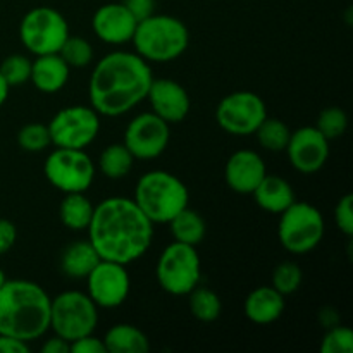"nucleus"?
Segmentation results:
<instances>
[{
    "instance_id": "nucleus-1",
    "label": "nucleus",
    "mask_w": 353,
    "mask_h": 353,
    "mask_svg": "<svg viewBox=\"0 0 353 353\" xmlns=\"http://www.w3.org/2000/svg\"><path fill=\"white\" fill-rule=\"evenodd\" d=\"M86 231L100 259L124 265L143 257L154 240V223L128 196L97 203Z\"/></svg>"
},
{
    "instance_id": "nucleus-2",
    "label": "nucleus",
    "mask_w": 353,
    "mask_h": 353,
    "mask_svg": "<svg viewBox=\"0 0 353 353\" xmlns=\"http://www.w3.org/2000/svg\"><path fill=\"white\" fill-rule=\"evenodd\" d=\"M152 69L137 52H110L100 59L88 83L90 105L105 117H119L147 99Z\"/></svg>"
},
{
    "instance_id": "nucleus-3",
    "label": "nucleus",
    "mask_w": 353,
    "mask_h": 353,
    "mask_svg": "<svg viewBox=\"0 0 353 353\" xmlns=\"http://www.w3.org/2000/svg\"><path fill=\"white\" fill-rule=\"evenodd\" d=\"M50 296L38 283L6 279L0 288V334L26 343L50 330Z\"/></svg>"
},
{
    "instance_id": "nucleus-4",
    "label": "nucleus",
    "mask_w": 353,
    "mask_h": 353,
    "mask_svg": "<svg viewBox=\"0 0 353 353\" xmlns=\"http://www.w3.org/2000/svg\"><path fill=\"white\" fill-rule=\"evenodd\" d=\"M131 41L134 52L147 62H171L186 52L190 31L178 17L154 12L138 21Z\"/></svg>"
},
{
    "instance_id": "nucleus-5",
    "label": "nucleus",
    "mask_w": 353,
    "mask_h": 353,
    "mask_svg": "<svg viewBox=\"0 0 353 353\" xmlns=\"http://www.w3.org/2000/svg\"><path fill=\"white\" fill-rule=\"evenodd\" d=\"M133 200L152 223L168 224L176 214L188 207L190 193L178 176L155 169L140 176Z\"/></svg>"
},
{
    "instance_id": "nucleus-6",
    "label": "nucleus",
    "mask_w": 353,
    "mask_h": 353,
    "mask_svg": "<svg viewBox=\"0 0 353 353\" xmlns=\"http://www.w3.org/2000/svg\"><path fill=\"white\" fill-rule=\"evenodd\" d=\"M278 240L286 252L303 255L316 250L324 238V217L317 207L309 202H293L279 214Z\"/></svg>"
},
{
    "instance_id": "nucleus-7",
    "label": "nucleus",
    "mask_w": 353,
    "mask_h": 353,
    "mask_svg": "<svg viewBox=\"0 0 353 353\" xmlns=\"http://www.w3.org/2000/svg\"><path fill=\"white\" fill-rule=\"evenodd\" d=\"M99 324V307L86 292L68 290L50 300V330L65 341L92 334Z\"/></svg>"
},
{
    "instance_id": "nucleus-8",
    "label": "nucleus",
    "mask_w": 353,
    "mask_h": 353,
    "mask_svg": "<svg viewBox=\"0 0 353 353\" xmlns=\"http://www.w3.org/2000/svg\"><path fill=\"white\" fill-rule=\"evenodd\" d=\"M157 283L165 293L186 296L202 281V262L196 247L172 241L162 250L155 268Z\"/></svg>"
},
{
    "instance_id": "nucleus-9",
    "label": "nucleus",
    "mask_w": 353,
    "mask_h": 353,
    "mask_svg": "<svg viewBox=\"0 0 353 353\" xmlns=\"http://www.w3.org/2000/svg\"><path fill=\"white\" fill-rule=\"evenodd\" d=\"M69 34L68 21L54 7H34L19 24L21 43L33 55L59 54Z\"/></svg>"
},
{
    "instance_id": "nucleus-10",
    "label": "nucleus",
    "mask_w": 353,
    "mask_h": 353,
    "mask_svg": "<svg viewBox=\"0 0 353 353\" xmlns=\"http://www.w3.org/2000/svg\"><path fill=\"white\" fill-rule=\"evenodd\" d=\"M95 172L92 157L76 148L55 147L43 164L47 181L62 193H86L95 181Z\"/></svg>"
},
{
    "instance_id": "nucleus-11",
    "label": "nucleus",
    "mask_w": 353,
    "mask_h": 353,
    "mask_svg": "<svg viewBox=\"0 0 353 353\" xmlns=\"http://www.w3.org/2000/svg\"><path fill=\"white\" fill-rule=\"evenodd\" d=\"M47 128L54 147L85 150L99 137L100 114L92 105H69L59 110Z\"/></svg>"
},
{
    "instance_id": "nucleus-12",
    "label": "nucleus",
    "mask_w": 353,
    "mask_h": 353,
    "mask_svg": "<svg viewBox=\"0 0 353 353\" xmlns=\"http://www.w3.org/2000/svg\"><path fill=\"white\" fill-rule=\"evenodd\" d=\"M268 117L265 102L254 92L240 90L224 97L216 109V121L233 137H250Z\"/></svg>"
},
{
    "instance_id": "nucleus-13",
    "label": "nucleus",
    "mask_w": 353,
    "mask_h": 353,
    "mask_svg": "<svg viewBox=\"0 0 353 353\" xmlns=\"http://www.w3.org/2000/svg\"><path fill=\"white\" fill-rule=\"evenodd\" d=\"M171 124L150 112H141L128 123L124 130V147L134 161H152L161 157L171 140Z\"/></svg>"
},
{
    "instance_id": "nucleus-14",
    "label": "nucleus",
    "mask_w": 353,
    "mask_h": 353,
    "mask_svg": "<svg viewBox=\"0 0 353 353\" xmlns=\"http://www.w3.org/2000/svg\"><path fill=\"white\" fill-rule=\"evenodd\" d=\"M86 295L99 309H116L128 300L131 292V278L126 265L103 261L86 276Z\"/></svg>"
},
{
    "instance_id": "nucleus-15",
    "label": "nucleus",
    "mask_w": 353,
    "mask_h": 353,
    "mask_svg": "<svg viewBox=\"0 0 353 353\" xmlns=\"http://www.w3.org/2000/svg\"><path fill=\"white\" fill-rule=\"evenodd\" d=\"M285 152L295 171L314 174L330 159V140L316 126H302L292 131Z\"/></svg>"
},
{
    "instance_id": "nucleus-16",
    "label": "nucleus",
    "mask_w": 353,
    "mask_h": 353,
    "mask_svg": "<svg viewBox=\"0 0 353 353\" xmlns=\"http://www.w3.org/2000/svg\"><path fill=\"white\" fill-rule=\"evenodd\" d=\"M138 21L123 2L103 3L95 10L92 19L93 33L107 45L130 43Z\"/></svg>"
},
{
    "instance_id": "nucleus-17",
    "label": "nucleus",
    "mask_w": 353,
    "mask_h": 353,
    "mask_svg": "<svg viewBox=\"0 0 353 353\" xmlns=\"http://www.w3.org/2000/svg\"><path fill=\"white\" fill-rule=\"evenodd\" d=\"M147 99L152 105V112L157 114L168 124L181 123L190 112V95L183 85L169 78L152 79Z\"/></svg>"
},
{
    "instance_id": "nucleus-18",
    "label": "nucleus",
    "mask_w": 353,
    "mask_h": 353,
    "mask_svg": "<svg viewBox=\"0 0 353 353\" xmlns=\"http://www.w3.org/2000/svg\"><path fill=\"white\" fill-rule=\"evenodd\" d=\"M268 174L265 162L257 152L238 150L228 159L224 168L226 185L240 195H252L259 183Z\"/></svg>"
},
{
    "instance_id": "nucleus-19",
    "label": "nucleus",
    "mask_w": 353,
    "mask_h": 353,
    "mask_svg": "<svg viewBox=\"0 0 353 353\" xmlns=\"http://www.w3.org/2000/svg\"><path fill=\"white\" fill-rule=\"evenodd\" d=\"M285 296L276 292L272 286H259V288L252 290L243 303L247 319L259 326L276 323L285 312Z\"/></svg>"
},
{
    "instance_id": "nucleus-20",
    "label": "nucleus",
    "mask_w": 353,
    "mask_h": 353,
    "mask_svg": "<svg viewBox=\"0 0 353 353\" xmlns=\"http://www.w3.org/2000/svg\"><path fill=\"white\" fill-rule=\"evenodd\" d=\"M69 72L71 68L59 54L37 55V59L31 62L30 81L38 92L52 95L61 92L68 85Z\"/></svg>"
},
{
    "instance_id": "nucleus-21",
    "label": "nucleus",
    "mask_w": 353,
    "mask_h": 353,
    "mask_svg": "<svg viewBox=\"0 0 353 353\" xmlns=\"http://www.w3.org/2000/svg\"><path fill=\"white\" fill-rule=\"evenodd\" d=\"M252 195L262 210L271 214L285 212L296 200L292 185L285 178L276 174H265Z\"/></svg>"
},
{
    "instance_id": "nucleus-22",
    "label": "nucleus",
    "mask_w": 353,
    "mask_h": 353,
    "mask_svg": "<svg viewBox=\"0 0 353 353\" xmlns=\"http://www.w3.org/2000/svg\"><path fill=\"white\" fill-rule=\"evenodd\" d=\"M100 262L90 240H74L62 250L61 271L71 279H85Z\"/></svg>"
},
{
    "instance_id": "nucleus-23",
    "label": "nucleus",
    "mask_w": 353,
    "mask_h": 353,
    "mask_svg": "<svg viewBox=\"0 0 353 353\" xmlns=\"http://www.w3.org/2000/svg\"><path fill=\"white\" fill-rule=\"evenodd\" d=\"M107 353H147L150 341L140 327L133 324H114L103 336Z\"/></svg>"
},
{
    "instance_id": "nucleus-24",
    "label": "nucleus",
    "mask_w": 353,
    "mask_h": 353,
    "mask_svg": "<svg viewBox=\"0 0 353 353\" xmlns=\"http://www.w3.org/2000/svg\"><path fill=\"white\" fill-rule=\"evenodd\" d=\"M95 205L85 193H64L61 205H59V217L61 223L71 231L88 230Z\"/></svg>"
},
{
    "instance_id": "nucleus-25",
    "label": "nucleus",
    "mask_w": 353,
    "mask_h": 353,
    "mask_svg": "<svg viewBox=\"0 0 353 353\" xmlns=\"http://www.w3.org/2000/svg\"><path fill=\"white\" fill-rule=\"evenodd\" d=\"M168 226L174 241L192 245V247H199L207 233V224L203 217L190 207H185L181 212L176 214L169 221Z\"/></svg>"
},
{
    "instance_id": "nucleus-26",
    "label": "nucleus",
    "mask_w": 353,
    "mask_h": 353,
    "mask_svg": "<svg viewBox=\"0 0 353 353\" xmlns=\"http://www.w3.org/2000/svg\"><path fill=\"white\" fill-rule=\"evenodd\" d=\"M134 157L124 143H112L102 150L99 157V169L105 178L123 179L131 172Z\"/></svg>"
},
{
    "instance_id": "nucleus-27",
    "label": "nucleus",
    "mask_w": 353,
    "mask_h": 353,
    "mask_svg": "<svg viewBox=\"0 0 353 353\" xmlns=\"http://www.w3.org/2000/svg\"><path fill=\"white\" fill-rule=\"evenodd\" d=\"M188 305L190 312L200 323H214L219 319L223 312V302L219 295L205 286H196L188 293Z\"/></svg>"
},
{
    "instance_id": "nucleus-28",
    "label": "nucleus",
    "mask_w": 353,
    "mask_h": 353,
    "mask_svg": "<svg viewBox=\"0 0 353 353\" xmlns=\"http://www.w3.org/2000/svg\"><path fill=\"white\" fill-rule=\"evenodd\" d=\"M254 134L257 137V141L261 143V147L264 150L285 152L292 131H290V128L281 119L268 116L262 121L261 126L257 128V131Z\"/></svg>"
},
{
    "instance_id": "nucleus-29",
    "label": "nucleus",
    "mask_w": 353,
    "mask_h": 353,
    "mask_svg": "<svg viewBox=\"0 0 353 353\" xmlns=\"http://www.w3.org/2000/svg\"><path fill=\"white\" fill-rule=\"evenodd\" d=\"M59 55L71 69H85L93 61V47L86 38L69 34L59 50Z\"/></svg>"
},
{
    "instance_id": "nucleus-30",
    "label": "nucleus",
    "mask_w": 353,
    "mask_h": 353,
    "mask_svg": "<svg viewBox=\"0 0 353 353\" xmlns=\"http://www.w3.org/2000/svg\"><path fill=\"white\" fill-rule=\"evenodd\" d=\"M303 272L296 262L286 261L281 262L279 265H276V269L272 271L271 278V286L276 292L281 293L283 296L293 295L296 290L302 286Z\"/></svg>"
},
{
    "instance_id": "nucleus-31",
    "label": "nucleus",
    "mask_w": 353,
    "mask_h": 353,
    "mask_svg": "<svg viewBox=\"0 0 353 353\" xmlns=\"http://www.w3.org/2000/svg\"><path fill=\"white\" fill-rule=\"evenodd\" d=\"M17 145L23 150L37 154V152L47 150L52 145L50 133H48L47 124L30 123L17 131Z\"/></svg>"
},
{
    "instance_id": "nucleus-32",
    "label": "nucleus",
    "mask_w": 353,
    "mask_h": 353,
    "mask_svg": "<svg viewBox=\"0 0 353 353\" xmlns=\"http://www.w3.org/2000/svg\"><path fill=\"white\" fill-rule=\"evenodd\" d=\"M316 128L330 141L336 140V138L343 137L348 128L347 112L340 107H327V109L321 110Z\"/></svg>"
},
{
    "instance_id": "nucleus-33",
    "label": "nucleus",
    "mask_w": 353,
    "mask_h": 353,
    "mask_svg": "<svg viewBox=\"0 0 353 353\" xmlns=\"http://www.w3.org/2000/svg\"><path fill=\"white\" fill-rule=\"evenodd\" d=\"M31 62L26 55L12 54L6 57L0 64V74L7 81L9 86H19L30 81L31 76Z\"/></svg>"
},
{
    "instance_id": "nucleus-34",
    "label": "nucleus",
    "mask_w": 353,
    "mask_h": 353,
    "mask_svg": "<svg viewBox=\"0 0 353 353\" xmlns=\"http://www.w3.org/2000/svg\"><path fill=\"white\" fill-rule=\"evenodd\" d=\"M321 353H352L353 352V333L350 327L336 324L327 327L321 340Z\"/></svg>"
},
{
    "instance_id": "nucleus-35",
    "label": "nucleus",
    "mask_w": 353,
    "mask_h": 353,
    "mask_svg": "<svg viewBox=\"0 0 353 353\" xmlns=\"http://www.w3.org/2000/svg\"><path fill=\"white\" fill-rule=\"evenodd\" d=\"M334 223H336L338 230L350 238L353 234V196L348 195L341 196L338 200L336 207H334Z\"/></svg>"
},
{
    "instance_id": "nucleus-36",
    "label": "nucleus",
    "mask_w": 353,
    "mask_h": 353,
    "mask_svg": "<svg viewBox=\"0 0 353 353\" xmlns=\"http://www.w3.org/2000/svg\"><path fill=\"white\" fill-rule=\"evenodd\" d=\"M69 353H107V350L102 338L93 336L92 333L71 341L69 343Z\"/></svg>"
},
{
    "instance_id": "nucleus-37",
    "label": "nucleus",
    "mask_w": 353,
    "mask_h": 353,
    "mask_svg": "<svg viewBox=\"0 0 353 353\" xmlns=\"http://www.w3.org/2000/svg\"><path fill=\"white\" fill-rule=\"evenodd\" d=\"M17 240V230L9 219H0V255L7 254Z\"/></svg>"
},
{
    "instance_id": "nucleus-38",
    "label": "nucleus",
    "mask_w": 353,
    "mask_h": 353,
    "mask_svg": "<svg viewBox=\"0 0 353 353\" xmlns=\"http://www.w3.org/2000/svg\"><path fill=\"white\" fill-rule=\"evenodd\" d=\"M123 3L137 21L145 19L155 12V0H123Z\"/></svg>"
},
{
    "instance_id": "nucleus-39",
    "label": "nucleus",
    "mask_w": 353,
    "mask_h": 353,
    "mask_svg": "<svg viewBox=\"0 0 353 353\" xmlns=\"http://www.w3.org/2000/svg\"><path fill=\"white\" fill-rule=\"evenodd\" d=\"M30 352V343L17 338L0 334V353H28Z\"/></svg>"
},
{
    "instance_id": "nucleus-40",
    "label": "nucleus",
    "mask_w": 353,
    "mask_h": 353,
    "mask_svg": "<svg viewBox=\"0 0 353 353\" xmlns=\"http://www.w3.org/2000/svg\"><path fill=\"white\" fill-rule=\"evenodd\" d=\"M41 353H69V341H65L64 338L50 336L48 340L43 341L41 345Z\"/></svg>"
},
{
    "instance_id": "nucleus-41",
    "label": "nucleus",
    "mask_w": 353,
    "mask_h": 353,
    "mask_svg": "<svg viewBox=\"0 0 353 353\" xmlns=\"http://www.w3.org/2000/svg\"><path fill=\"white\" fill-rule=\"evenodd\" d=\"M319 323L324 330L336 326V324H340V314L333 307H323L319 310Z\"/></svg>"
},
{
    "instance_id": "nucleus-42",
    "label": "nucleus",
    "mask_w": 353,
    "mask_h": 353,
    "mask_svg": "<svg viewBox=\"0 0 353 353\" xmlns=\"http://www.w3.org/2000/svg\"><path fill=\"white\" fill-rule=\"evenodd\" d=\"M9 90H10V86L7 85V81L3 79V76L0 74V107L6 103L7 97H9Z\"/></svg>"
},
{
    "instance_id": "nucleus-43",
    "label": "nucleus",
    "mask_w": 353,
    "mask_h": 353,
    "mask_svg": "<svg viewBox=\"0 0 353 353\" xmlns=\"http://www.w3.org/2000/svg\"><path fill=\"white\" fill-rule=\"evenodd\" d=\"M6 274H3V271H2V268H0V288H2V285L3 283H6Z\"/></svg>"
}]
</instances>
